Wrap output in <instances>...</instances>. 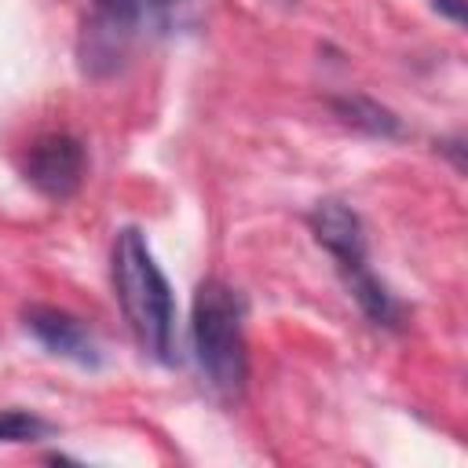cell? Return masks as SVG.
Wrapping results in <instances>:
<instances>
[{"label":"cell","instance_id":"obj_1","mask_svg":"<svg viewBox=\"0 0 468 468\" xmlns=\"http://www.w3.org/2000/svg\"><path fill=\"white\" fill-rule=\"evenodd\" d=\"M190 0H95L77 33V62L102 80L132 66V58L168 37L186 18Z\"/></svg>","mask_w":468,"mask_h":468},{"label":"cell","instance_id":"obj_2","mask_svg":"<svg viewBox=\"0 0 468 468\" xmlns=\"http://www.w3.org/2000/svg\"><path fill=\"white\" fill-rule=\"evenodd\" d=\"M113 292L124 311V322L132 325L139 347L172 366L179 358L176 351V300L165 271L157 267L146 238L135 227H124L113 241Z\"/></svg>","mask_w":468,"mask_h":468},{"label":"cell","instance_id":"obj_3","mask_svg":"<svg viewBox=\"0 0 468 468\" xmlns=\"http://www.w3.org/2000/svg\"><path fill=\"white\" fill-rule=\"evenodd\" d=\"M190 336H194V358L208 388L234 402L245 391L249 380V351H245V303L241 296L219 282L205 278L194 292V314H190Z\"/></svg>","mask_w":468,"mask_h":468},{"label":"cell","instance_id":"obj_4","mask_svg":"<svg viewBox=\"0 0 468 468\" xmlns=\"http://www.w3.org/2000/svg\"><path fill=\"white\" fill-rule=\"evenodd\" d=\"M84 146L80 139L66 135V132H51L29 143L26 161H22V176L26 183H33L44 197L51 201H66L77 194L80 179H84Z\"/></svg>","mask_w":468,"mask_h":468},{"label":"cell","instance_id":"obj_5","mask_svg":"<svg viewBox=\"0 0 468 468\" xmlns=\"http://www.w3.org/2000/svg\"><path fill=\"white\" fill-rule=\"evenodd\" d=\"M22 322L26 329L58 358H69L84 369H95L102 362V347L95 340V333L69 311H58V307H48V303H33L22 311Z\"/></svg>","mask_w":468,"mask_h":468},{"label":"cell","instance_id":"obj_6","mask_svg":"<svg viewBox=\"0 0 468 468\" xmlns=\"http://www.w3.org/2000/svg\"><path fill=\"white\" fill-rule=\"evenodd\" d=\"M314 241L336 260L340 274L351 278L358 271H366V230L355 208H347L344 201H318L307 216Z\"/></svg>","mask_w":468,"mask_h":468},{"label":"cell","instance_id":"obj_7","mask_svg":"<svg viewBox=\"0 0 468 468\" xmlns=\"http://www.w3.org/2000/svg\"><path fill=\"white\" fill-rule=\"evenodd\" d=\"M329 106H333V113H336L344 124H351V128H358V132H366V135L391 139V135L402 132L399 117H395L388 106H380V102H373V99H366V95H340V99H333Z\"/></svg>","mask_w":468,"mask_h":468},{"label":"cell","instance_id":"obj_8","mask_svg":"<svg viewBox=\"0 0 468 468\" xmlns=\"http://www.w3.org/2000/svg\"><path fill=\"white\" fill-rule=\"evenodd\" d=\"M51 435V424L26 410H0V442H37Z\"/></svg>","mask_w":468,"mask_h":468},{"label":"cell","instance_id":"obj_9","mask_svg":"<svg viewBox=\"0 0 468 468\" xmlns=\"http://www.w3.org/2000/svg\"><path fill=\"white\" fill-rule=\"evenodd\" d=\"M446 18H453V22H461L464 18V7H461V0H431Z\"/></svg>","mask_w":468,"mask_h":468}]
</instances>
